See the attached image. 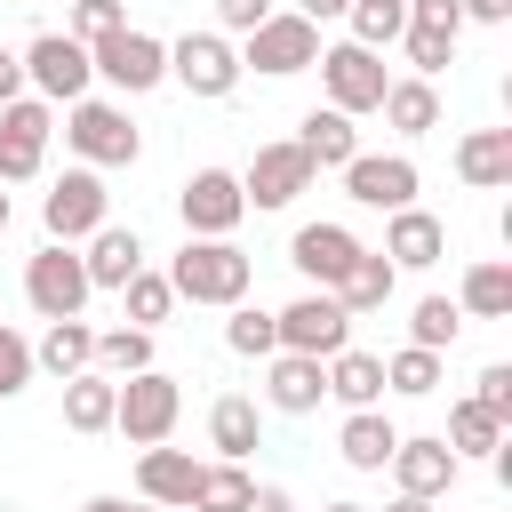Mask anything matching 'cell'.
<instances>
[{"instance_id": "cell-1", "label": "cell", "mask_w": 512, "mask_h": 512, "mask_svg": "<svg viewBox=\"0 0 512 512\" xmlns=\"http://www.w3.org/2000/svg\"><path fill=\"white\" fill-rule=\"evenodd\" d=\"M248 280H256V256L240 240H184L176 264H168V288L184 304H240Z\"/></svg>"}, {"instance_id": "cell-2", "label": "cell", "mask_w": 512, "mask_h": 512, "mask_svg": "<svg viewBox=\"0 0 512 512\" xmlns=\"http://www.w3.org/2000/svg\"><path fill=\"white\" fill-rule=\"evenodd\" d=\"M64 144L80 152V168H136V152H144L136 120L112 96H72L64 104Z\"/></svg>"}, {"instance_id": "cell-3", "label": "cell", "mask_w": 512, "mask_h": 512, "mask_svg": "<svg viewBox=\"0 0 512 512\" xmlns=\"http://www.w3.org/2000/svg\"><path fill=\"white\" fill-rule=\"evenodd\" d=\"M176 416H184V392H176V376H168V368H136V376H120L112 432H120L128 448H160V440L176 432Z\"/></svg>"}, {"instance_id": "cell-4", "label": "cell", "mask_w": 512, "mask_h": 512, "mask_svg": "<svg viewBox=\"0 0 512 512\" xmlns=\"http://www.w3.org/2000/svg\"><path fill=\"white\" fill-rule=\"evenodd\" d=\"M320 64V24L312 16H264L256 32H240V72H264V80H288V72H312Z\"/></svg>"}, {"instance_id": "cell-5", "label": "cell", "mask_w": 512, "mask_h": 512, "mask_svg": "<svg viewBox=\"0 0 512 512\" xmlns=\"http://www.w3.org/2000/svg\"><path fill=\"white\" fill-rule=\"evenodd\" d=\"M88 296H96V288H88V264H80L72 240H48V248L24 264V304H32L40 320H80Z\"/></svg>"}, {"instance_id": "cell-6", "label": "cell", "mask_w": 512, "mask_h": 512, "mask_svg": "<svg viewBox=\"0 0 512 512\" xmlns=\"http://www.w3.org/2000/svg\"><path fill=\"white\" fill-rule=\"evenodd\" d=\"M16 56H24V88H32V96H48V104L88 96V80H96V64H88V48H80L72 32H32Z\"/></svg>"}, {"instance_id": "cell-7", "label": "cell", "mask_w": 512, "mask_h": 512, "mask_svg": "<svg viewBox=\"0 0 512 512\" xmlns=\"http://www.w3.org/2000/svg\"><path fill=\"white\" fill-rule=\"evenodd\" d=\"M168 80H176L184 96L224 104V96L240 88V48H232L224 32H184V40H168Z\"/></svg>"}, {"instance_id": "cell-8", "label": "cell", "mask_w": 512, "mask_h": 512, "mask_svg": "<svg viewBox=\"0 0 512 512\" xmlns=\"http://www.w3.org/2000/svg\"><path fill=\"white\" fill-rule=\"evenodd\" d=\"M176 216H184V240H232L248 200H240V176L232 168H192L184 192H176Z\"/></svg>"}, {"instance_id": "cell-9", "label": "cell", "mask_w": 512, "mask_h": 512, "mask_svg": "<svg viewBox=\"0 0 512 512\" xmlns=\"http://www.w3.org/2000/svg\"><path fill=\"white\" fill-rule=\"evenodd\" d=\"M272 328H280V352H304V360H328V352L352 344V312H344L328 288H304L296 304H280Z\"/></svg>"}, {"instance_id": "cell-10", "label": "cell", "mask_w": 512, "mask_h": 512, "mask_svg": "<svg viewBox=\"0 0 512 512\" xmlns=\"http://www.w3.org/2000/svg\"><path fill=\"white\" fill-rule=\"evenodd\" d=\"M88 64H96V80H112L120 96H144V88H160V80H168V40H152V32H136V24H120V32H104V40L88 48Z\"/></svg>"}, {"instance_id": "cell-11", "label": "cell", "mask_w": 512, "mask_h": 512, "mask_svg": "<svg viewBox=\"0 0 512 512\" xmlns=\"http://www.w3.org/2000/svg\"><path fill=\"white\" fill-rule=\"evenodd\" d=\"M48 136H56V104L48 96L0 104V184H32L40 160H48Z\"/></svg>"}, {"instance_id": "cell-12", "label": "cell", "mask_w": 512, "mask_h": 512, "mask_svg": "<svg viewBox=\"0 0 512 512\" xmlns=\"http://www.w3.org/2000/svg\"><path fill=\"white\" fill-rule=\"evenodd\" d=\"M320 88H328V104L336 112H376L384 104V88H392V72L376 64V48H360V40H336V48H320Z\"/></svg>"}, {"instance_id": "cell-13", "label": "cell", "mask_w": 512, "mask_h": 512, "mask_svg": "<svg viewBox=\"0 0 512 512\" xmlns=\"http://www.w3.org/2000/svg\"><path fill=\"white\" fill-rule=\"evenodd\" d=\"M40 224H48V240H88L96 224H112L104 176H96V168H64V176L48 184V200H40Z\"/></svg>"}, {"instance_id": "cell-14", "label": "cell", "mask_w": 512, "mask_h": 512, "mask_svg": "<svg viewBox=\"0 0 512 512\" xmlns=\"http://www.w3.org/2000/svg\"><path fill=\"white\" fill-rule=\"evenodd\" d=\"M312 160H304V144L288 136V144H256V160L240 168V200L248 208H288L296 192H312Z\"/></svg>"}, {"instance_id": "cell-15", "label": "cell", "mask_w": 512, "mask_h": 512, "mask_svg": "<svg viewBox=\"0 0 512 512\" xmlns=\"http://www.w3.org/2000/svg\"><path fill=\"white\" fill-rule=\"evenodd\" d=\"M416 184H424V176H416L408 152H352V160H344V192H352L360 208H384V216H392V208L416 200Z\"/></svg>"}, {"instance_id": "cell-16", "label": "cell", "mask_w": 512, "mask_h": 512, "mask_svg": "<svg viewBox=\"0 0 512 512\" xmlns=\"http://www.w3.org/2000/svg\"><path fill=\"white\" fill-rule=\"evenodd\" d=\"M384 472H392V488H400V496H432V504H440V496L456 488V472H464V456H456V448H448L440 432H424V440H400Z\"/></svg>"}, {"instance_id": "cell-17", "label": "cell", "mask_w": 512, "mask_h": 512, "mask_svg": "<svg viewBox=\"0 0 512 512\" xmlns=\"http://www.w3.org/2000/svg\"><path fill=\"white\" fill-rule=\"evenodd\" d=\"M384 256H392V272H432V264L448 256V224L408 200V208H392V224H384Z\"/></svg>"}, {"instance_id": "cell-18", "label": "cell", "mask_w": 512, "mask_h": 512, "mask_svg": "<svg viewBox=\"0 0 512 512\" xmlns=\"http://www.w3.org/2000/svg\"><path fill=\"white\" fill-rule=\"evenodd\" d=\"M352 256H360V240H352L344 224H304V232L288 240V264L304 272V288H336V280L352 272Z\"/></svg>"}, {"instance_id": "cell-19", "label": "cell", "mask_w": 512, "mask_h": 512, "mask_svg": "<svg viewBox=\"0 0 512 512\" xmlns=\"http://www.w3.org/2000/svg\"><path fill=\"white\" fill-rule=\"evenodd\" d=\"M320 400H328V360L272 352V368H264V408H280V416H312Z\"/></svg>"}, {"instance_id": "cell-20", "label": "cell", "mask_w": 512, "mask_h": 512, "mask_svg": "<svg viewBox=\"0 0 512 512\" xmlns=\"http://www.w3.org/2000/svg\"><path fill=\"white\" fill-rule=\"evenodd\" d=\"M192 488H200V464L184 456V448H144L136 456V496L144 504H160V512H192Z\"/></svg>"}, {"instance_id": "cell-21", "label": "cell", "mask_w": 512, "mask_h": 512, "mask_svg": "<svg viewBox=\"0 0 512 512\" xmlns=\"http://www.w3.org/2000/svg\"><path fill=\"white\" fill-rule=\"evenodd\" d=\"M80 264H88V288H128L136 272H144V240H136V224H96L88 232V248H80Z\"/></svg>"}, {"instance_id": "cell-22", "label": "cell", "mask_w": 512, "mask_h": 512, "mask_svg": "<svg viewBox=\"0 0 512 512\" xmlns=\"http://www.w3.org/2000/svg\"><path fill=\"white\" fill-rule=\"evenodd\" d=\"M456 176H464L472 192H504V184H512V128H472V136L456 144Z\"/></svg>"}, {"instance_id": "cell-23", "label": "cell", "mask_w": 512, "mask_h": 512, "mask_svg": "<svg viewBox=\"0 0 512 512\" xmlns=\"http://www.w3.org/2000/svg\"><path fill=\"white\" fill-rule=\"evenodd\" d=\"M392 288H400L392 256H384V248H360V256H352V272H344V280H336L328 296H336V304H344V312L360 320V312H384V304H392Z\"/></svg>"}, {"instance_id": "cell-24", "label": "cell", "mask_w": 512, "mask_h": 512, "mask_svg": "<svg viewBox=\"0 0 512 512\" xmlns=\"http://www.w3.org/2000/svg\"><path fill=\"white\" fill-rule=\"evenodd\" d=\"M256 440H264L256 400H248V392H224V400L208 408V448H216L224 464H248V456H256Z\"/></svg>"}, {"instance_id": "cell-25", "label": "cell", "mask_w": 512, "mask_h": 512, "mask_svg": "<svg viewBox=\"0 0 512 512\" xmlns=\"http://www.w3.org/2000/svg\"><path fill=\"white\" fill-rule=\"evenodd\" d=\"M296 144H304V160H312V168H344V160L360 152V128H352V112L312 104V112H304V128H296Z\"/></svg>"}, {"instance_id": "cell-26", "label": "cell", "mask_w": 512, "mask_h": 512, "mask_svg": "<svg viewBox=\"0 0 512 512\" xmlns=\"http://www.w3.org/2000/svg\"><path fill=\"white\" fill-rule=\"evenodd\" d=\"M456 312H464V320H512V264H504V256H480V264H464Z\"/></svg>"}, {"instance_id": "cell-27", "label": "cell", "mask_w": 512, "mask_h": 512, "mask_svg": "<svg viewBox=\"0 0 512 512\" xmlns=\"http://www.w3.org/2000/svg\"><path fill=\"white\" fill-rule=\"evenodd\" d=\"M328 400H344V408H384V360L360 352V344L328 352Z\"/></svg>"}, {"instance_id": "cell-28", "label": "cell", "mask_w": 512, "mask_h": 512, "mask_svg": "<svg viewBox=\"0 0 512 512\" xmlns=\"http://www.w3.org/2000/svg\"><path fill=\"white\" fill-rule=\"evenodd\" d=\"M336 448H344V464H352V472H384V464H392V448H400V432H392V416H384V408H352V416H344V432H336Z\"/></svg>"}, {"instance_id": "cell-29", "label": "cell", "mask_w": 512, "mask_h": 512, "mask_svg": "<svg viewBox=\"0 0 512 512\" xmlns=\"http://www.w3.org/2000/svg\"><path fill=\"white\" fill-rule=\"evenodd\" d=\"M32 368H48L56 384L80 376V368H96V328L88 320H48V336L32 344Z\"/></svg>"}, {"instance_id": "cell-30", "label": "cell", "mask_w": 512, "mask_h": 512, "mask_svg": "<svg viewBox=\"0 0 512 512\" xmlns=\"http://www.w3.org/2000/svg\"><path fill=\"white\" fill-rule=\"evenodd\" d=\"M112 400H120V376H104V368L64 376V424L72 432H112Z\"/></svg>"}, {"instance_id": "cell-31", "label": "cell", "mask_w": 512, "mask_h": 512, "mask_svg": "<svg viewBox=\"0 0 512 512\" xmlns=\"http://www.w3.org/2000/svg\"><path fill=\"white\" fill-rule=\"evenodd\" d=\"M376 112H384L400 136H432V128H440V88L408 72V80H392V88H384V104H376Z\"/></svg>"}, {"instance_id": "cell-32", "label": "cell", "mask_w": 512, "mask_h": 512, "mask_svg": "<svg viewBox=\"0 0 512 512\" xmlns=\"http://www.w3.org/2000/svg\"><path fill=\"white\" fill-rule=\"evenodd\" d=\"M224 312H232V320H224V344H232L240 360H272V352H280V328H272V312H264V304H248V296H240V304H224Z\"/></svg>"}, {"instance_id": "cell-33", "label": "cell", "mask_w": 512, "mask_h": 512, "mask_svg": "<svg viewBox=\"0 0 512 512\" xmlns=\"http://www.w3.org/2000/svg\"><path fill=\"white\" fill-rule=\"evenodd\" d=\"M344 24H352V40H360V48H376V56H384V48L408 32V0H352V8H344Z\"/></svg>"}, {"instance_id": "cell-34", "label": "cell", "mask_w": 512, "mask_h": 512, "mask_svg": "<svg viewBox=\"0 0 512 512\" xmlns=\"http://www.w3.org/2000/svg\"><path fill=\"white\" fill-rule=\"evenodd\" d=\"M384 392H400V400H424V392H440V352H424V344H400V352L384 360Z\"/></svg>"}, {"instance_id": "cell-35", "label": "cell", "mask_w": 512, "mask_h": 512, "mask_svg": "<svg viewBox=\"0 0 512 512\" xmlns=\"http://www.w3.org/2000/svg\"><path fill=\"white\" fill-rule=\"evenodd\" d=\"M440 440H448L456 456H496L504 424H496V416H488L480 400H456V408H448V432H440Z\"/></svg>"}, {"instance_id": "cell-36", "label": "cell", "mask_w": 512, "mask_h": 512, "mask_svg": "<svg viewBox=\"0 0 512 512\" xmlns=\"http://www.w3.org/2000/svg\"><path fill=\"white\" fill-rule=\"evenodd\" d=\"M248 488H256V480H248V464H224V456H216V464H200L192 512H240V504H248Z\"/></svg>"}, {"instance_id": "cell-37", "label": "cell", "mask_w": 512, "mask_h": 512, "mask_svg": "<svg viewBox=\"0 0 512 512\" xmlns=\"http://www.w3.org/2000/svg\"><path fill=\"white\" fill-rule=\"evenodd\" d=\"M120 304H128V328H160V320L176 312V288H168V272H152V264H144V272L120 288Z\"/></svg>"}, {"instance_id": "cell-38", "label": "cell", "mask_w": 512, "mask_h": 512, "mask_svg": "<svg viewBox=\"0 0 512 512\" xmlns=\"http://www.w3.org/2000/svg\"><path fill=\"white\" fill-rule=\"evenodd\" d=\"M464 336V312H456V296H424L416 312H408V344H424V352H448Z\"/></svg>"}, {"instance_id": "cell-39", "label": "cell", "mask_w": 512, "mask_h": 512, "mask_svg": "<svg viewBox=\"0 0 512 512\" xmlns=\"http://www.w3.org/2000/svg\"><path fill=\"white\" fill-rule=\"evenodd\" d=\"M96 368H104V376L152 368V328H104V336H96Z\"/></svg>"}, {"instance_id": "cell-40", "label": "cell", "mask_w": 512, "mask_h": 512, "mask_svg": "<svg viewBox=\"0 0 512 512\" xmlns=\"http://www.w3.org/2000/svg\"><path fill=\"white\" fill-rule=\"evenodd\" d=\"M400 48H408L416 80H432V72H448V64H456V32H432V24H408V32H400Z\"/></svg>"}, {"instance_id": "cell-41", "label": "cell", "mask_w": 512, "mask_h": 512, "mask_svg": "<svg viewBox=\"0 0 512 512\" xmlns=\"http://www.w3.org/2000/svg\"><path fill=\"white\" fill-rule=\"evenodd\" d=\"M64 8H72V24H64V32H72L80 48H96L104 32H120V24H128V8H120V0H64Z\"/></svg>"}, {"instance_id": "cell-42", "label": "cell", "mask_w": 512, "mask_h": 512, "mask_svg": "<svg viewBox=\"0 0 512 512\" xmlns=\"http://www.w3.org/2000/svg\"><path fill=\"white\" fill-rule=\"evenodd\" d=\"M24 384H32V344H24V336L0 320V400H16Z\"/></svg>"}, {"instance_id": "cell-43", "label": "cell", "mask_w": 512, "mask_h": 512, "mask_svg": "<svg viewBox=\"0 0 512 512\" xmlns=\"http://www.w3.org/2000/svg\"><path fill=\"white\" fill-rule=\"evenodd\" d=\"M472 400H480L496 424H512V368H504V360H488V368H480V384H472Z\"/></svg>"}, {"instance_id": "cell-44", "label": "cell", "mask_w": 512, "mask_h": 512, "mask_svg": "<svg viewBox=\"0 0 512 512\" xmlns=\"http://www.w3.org/2000/svg\"><path fill=\"white\" fill-rule=\"evenodd\" d=\"M264 16H272V0H216V32H224V40H232V32H256Z\"/></svg>"}, {"instance_id": "cell-45", "label": "cell", "mask_w": 512, "mask_h": 512, "mask_svg": "<svg viewBox=\"0 0 512 512\" xmlns=\"http://www.w3.org/2000/svg\"><path fill=\"white\" fill-rule=\"evenodd\" d=\"M408 24H432V32H464V8H456V0H408Z\"/></svg>"}, {"instance_id": "cell-46", "label": "cell", "mask_w": 512, "mask_h": 512, "mask_svg": "<svg viewBox=\"0 0 512 512\" xmlns=\"http://www.w3.org/2000/svg\"><path fill=\"white\" fill-rule=\"evenodd\" d=\"M464 24H512V0H456Z\"/></svg>"}, {"instance_id": "cell-47", "label": "cell", "mask_w": 512, "mask_h": 512, "mask_svg": "<svg viewBox=\"0 0 512 512\" xmlns=\"http://www.w3.org/2000/svg\"><path fill=\"white\" fill-rule=\"evenodd\" d=\"M16 96H24V56L0 48V104H16Z\"/></svg>"}, {"instance_id": "cell-48", "label": "cell", "mask_w": 512, "mask_h": 512, "mask_svg": "<svg viewBox=\"0 0 512 512\" xmlns=\"http://www.w3.org/2000/svg\"><path fill=\"white\" fill-rule=\"evenodd\" d=\"M240 512H296V504H288V488H248Z\"/></svg>"}, {"instance_id": "cell-49", "label": "cell", "mask_w": 512, "mask_h": 512, "mask_svg": "<svg viewBox=\"0 0 512 512\" xmlns=\"http://www.w3.org/2000/svg\"><path fill=\"white\" fill-rule=\"evenodd\" d=\"M352 0H296V16H312V24H328V16H344Z\"/></svg>"}, {"instance_id": "cell-50", "label": "cell", "mask_w": 512, "mask_h": 512, "mask_svg": "<svg viewBox=\"0 0 512 512\" xmlns=\"http://www.w3.org/2000/svg\"><path fill=\"white\" fill-rule=\"evenodd\" d=\"M384 512H432V496H392Z\"/></svg>"}, {"instance_id": "cell-51", "label": "cell", "mask_w": 512, "mask_h": 512, "mask_svg": "<svg viewBox=\"0 0 512 512\" xmlns=\"http://www.w3.org/2000/svg\"><path fill=\"white\" fill-rule=\"evenodd\" d=\"M80 512H128V504H120V496H88Z\"/></svg>"}, {"instance_id": "cell-52", "label": "cell", "mask_w": 512, "mask_h": 512, "mask_svg": "<svg viewBox=\"0 0 512 512\" xmlns=\"http://www.w3.org/2000/svg\"><path fill=\"white\" fill-rule=\"evenodd\" d=\"M8 216H16V200H8V184H0V232H8Z\"/></svg>"}, {"instance_id": "cell-53", "label": "cell", "mask_w": 512, "mask_h": 512, "mask_svg": "<svg viewBox=\"0 0 512 512\" xmlns=\"http://www.w3.org/2000/svg\"><path fill=\"white\" fill-rule=\"evenodd\" d=\"M320 512H368V504H320Z\"/></svg>"}, {"instance_id": "cell-54", "label": "cell", "mask_w": 512, "mask_h": 512, "mask_svg": "<svg viewBox=\"0 0 512 512\" xmlns=\"http://www.w3.org/2000/svg\"><path fill=\"white\" fill-rule=\"evenodd\" d=\"M128 512H160V504H128Z\"/></svg>"}, {"instance_id": "cell-55", "label": "cell", "mask_w": 512, "mask_h": 512, "mask_svg": "<svg viewBox=\"0 0 512 512\" xmlns=\"http://www.w3.org/2000/svg\"><path fill=\"white\" fill-rule=\"evenodd\" d=\"M0 512H16V504H0Z\"/></svg>"}]
</instances>
